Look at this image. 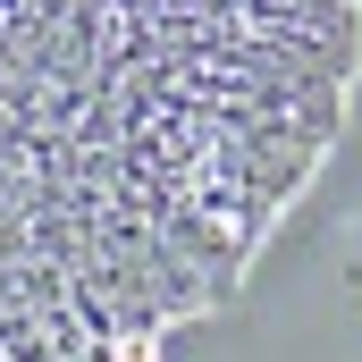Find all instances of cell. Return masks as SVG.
<instances>
[{
    "label": "cell",
    "instance_id": "obj_1",
    "mask_svg": "<svg viewBox=\"0 0 362 362\" xmlns=\"http://www.w3.org/2000/svg\"><path fill=\"white\" fill-rule=\"evenodd\" d=\"M362 0H0V362H152L329 160Z\"/></svg>",
    "mask_w": 362,
    "mask_h": 362
}]
</instances>
